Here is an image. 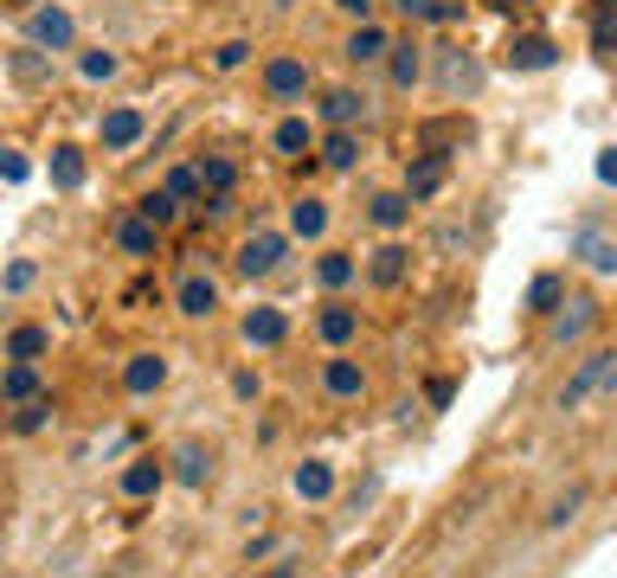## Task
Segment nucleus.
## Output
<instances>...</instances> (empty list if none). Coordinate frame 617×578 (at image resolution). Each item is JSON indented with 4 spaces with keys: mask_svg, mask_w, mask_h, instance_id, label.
<instances>
[{
    "mask_svg": "<svg viewBox=\"0 0 617 578\" xmlns=\"http://www.w3.org/2000/svg\"><path fill=\"white\" fill-rule=\"evenodd\" d=\"M431 72H437V90L451 103H470V97H482V84H489V65H482L477 52H464V46H444Z\"/></svg>",
    "mask_w": 617,
    "mask_h": 578,
    "instance_id": "1",
    "label": "nucleus"
},
{
    "mask_svg": "<svg viewBox=\"0 0 617 578\" xmlns=\"http://www.w3.org/2000/svg\"><path fill=\"white\" fill-rule=\"evenodd\" d=\"M283 257H289V231H271V225H258V231H245L238 238V277H276L283 271Z\"/></svg>",
    "mask_w": 617,
    "mask_h": 578,
    "instance_id": "2",
    "label": "nucleus"
},
{
    "mask_svg": "<svg viewBox=\"0 0 617 578\" xmlns=\"http://www.w3.org/2000/svg\"><path fill=\"white\" fill-rule=\"evenodd\" d=\"M26 46H39V52H71V46H77V20H71V7H59V0L33 7V13H26Z\"/></svg>",
    "mask_w": 617,
    "mask_h": 578,
    "instance_id": "3",
    "label": "nucleus"
},
{
    "mask_svg": "<svg viewBox=\"0 0 617 578\" xmlns=\"http://www.w3.org/2000/svg\"><path fill=\"white\" fill-rule=\"evenodd\" d=\"M309 90H316L309 59H296V52H276L271 65H264V97H271V103H309Z\"/></svg>",
    "mask_w": 617,
    "mask_h": 578,
    "instance_id": "4",
    "label": "nucleus"
},
{
    "mask_svg": "<svg viewBox=\"0 0 617 578\" xmlns=\"http://www.w3.org/2000/svg\"><path fill=\"white\" fill-rule=\"evenodd\" d=\"M599 315H605V309H599L592 296H572V302H559V309L547 315V322H553L547 341H553V348H579V341L599 328Z\"/></svg>",
    "mask_w": 617,
    "mask_h": 578,
    "instance_id": "5",
    "label": "nucleus"
},
{
    "mask_svg": "<svg viewBox=\"0 0 617 578\" xmlns=\"http://www.w3.org/2000/svg\"><path fill=\"white\" fill-rule=\"evenodd\" d=\"M612 361H617V354L592 348V354L579 361V373H572V379L559 386V412H579V405H585L592 392H605V386H612Z\"/></svg>",
    "mask_w": 617,
    "mask_h": 578,
    "instance_id": "6",
    "label": "nucleus"
},
{
    "mask_svg": "<svg viewBox=\"0 0 617 578\" xmlns=\"http://www.w3.org/2000/svg\"><path fill=\"white\" fill-rule=\"evenodd\" d=\"M444 180H451V154H444V148H424V154L406 167V187H399V193H406L411 206H424V200L444 193Z\"/></svg>",
    "mask_w": 617,
    "mask_h": 578,
    "instance_id": "7",
    "label": "nucleus"
},
{
    "mask_svg": "<svg viewBox=\"0 0 617 578\" xmlns=\"http://www.w3.org/2000/svg\"><path fill=\"white\" fill-rule=\"evenodd\" d=\"M502 65L508 72H553L559 65V39H547V33H515L502 46Z\"/></svg>",
    "mask_w": 617,
    "mask_h": 578,
    "instance_id": "8",
    "label": "nucleus"
},
{
    "mask_svg": "<svg viewBox=\"0 0 617 578\" xmlns=\"http://www.w3.org/2000/svg\"><path fill=\"white\" fill-rule=\"evenodd\" d=\"M322 392H329L335 405H360V399H367V366L347 361V354H329V361H322Z\"/></svg>",
    "mask_w": 617,
    "mask_h": 578,
    "instance_id": "9",
    "label": "nucleus"
},
{
    "mask_svg": "<svg viewBox=\"0 0 617 578\" xmlns=\"http://www.w3.org/2000/svg\"><path fill=\"white\" fill-rule=\"evenodd\" d=\"M141 136H148V116H141L136 103H123V110H110V116L97 123V142H103V154H129Z\"/></svg>",
    "mask_w": 617,
    "mask_h": 578,
    "instance_id": "10",
    "label": "nucleus"
},
{
    "mask_svg": "<svg viewBox=\"0 0 617 578\" xmlns=\"http://www.w3.org/2000/svg\"><path fill=\"white\" fill-rule=\"evenodd\" d=\"M174 309H181L187 322H206V315H219V284H212L206 271H187V277L174 284Z\"/></svg>",
    "mask_w": 617,
    "mask_h": 578,
    "instance_id": "11",
    "label": "nucleus"
},
{
    "mask_svg": "<svg viewBox=\"0 0 617 578\" xmlns=\"http://www.w3.org/2000/svg\"><path fill=\"white\" fill-rule=\"evenodd\" d=\"M238 335H245V348H283V341H289V315L271 309V302H258V309L238 322Z\"/></svg>",
    "mask_w": 617,
    "mask_h": 578,
    "instance_id": "12",
    "label": "nucleus"
},
{
    "mask_svg": "<svg viewBox=\"0 0 617 578\" xmlns=\"http://www.w3.org/2000/svg\"><path fill=\"white\" fill-rule=\"evenodd\" d=\"M116 489H123V502H148V495H161V489H168V463H161V456H136V463L116 476Z\"/></svg>",
    "mask_w": 617,
    "mask_h": 578,
    "instance_id": "13",
    "label": "nucleus"
},
{
    "mask_svg": "<svg viewBox=\"0 0 617 578\" xmlns=\"http://www.w3.org/2000/svg\"><path fill=\"white\" fill-rule=\"evenodd\" d=\"M386 84L393 90H418L424 84V46L418 39H393L386 46Z\"/></svg>",
    "mask_w": 617,
    "mask_h": 578,
    "instance_id": "14",
    "label": "nucleus"
},
{
    "mask_svg": "<svg viewBox=\"0 0 617 578\" xmlns=\"http://www.w3.org/2000/svg\"><path fill=\"white\" fill-rule=\"evenodd\" d=\"M406 277H411V251L399 244V238H386V244L367 257V284L373 289H399Z\"/></svg>",
    "mask_w": 617,
    "mask_h": 578,
    "instance_id": "15",
    "label": "nucleus"
},
{
    "mask_svg": "<svg viewBox=\"0 0 617 578\" xmlns=\"http://www.w3.org/2000/svg\"><path fill=\"white\" fill-rule=\"evenodd\" d=\"M386 46H393V33H386L380 20H360V26L342 39V59H347V65H380V59H386Z\"/></svg>",
    "mask_w": 617,
    "mask_h": 578,
    "instance_id": "16",
    "label": "nucleus"
},
{
    "mask_svg": "<svg viewBox=\"0 0 617 578\" xmlns=\"http://www.w3.org/2000/svg\"><path fill=\"white\" fill-rule=\"evenodd\" d=\"M329 200H322V193H296V200H289V238H303V244H316V238H322V231H329Z\"/></svg>",
    "mask_w": 617,
    "mask_h": 578,
    "instance_id": "17",
    "label": "nucleus"
},
{
    "mask_svg": "<svg viewBox=\"0 0 617 578\" xmlns=\"http://www.w3.org/2000/svg\"><path fill=\"white\" fill-rule=\"evenodd\" d=\"M316 110H322V123H329V129H354V123L367 116V97H360L354 84H335V90H322V103H316Z\"/></svg>",
    "mask_w": 617,
    "mask_h": 578,
    "instance_id": "18",
    "label": "nucleus"
},
{
    "mask_svg": "<svg viewBox=\"0 0 617 578\" xmlns=\"http://www.w3.org/2000/svg\"><path fill=\"white\" fill-rule=\"evenodd\" d=\"M206 476H212V450H206V443H181V450L168 456V482H181V489H206Z\"/></svg>",
    "mask_w": 617,
    "mask_h": 578,
    "instance_id": "19",
    "label": "nucleus"
},
{
    "mask_svg": "<svg viewBox=\"0 0 617 578\" xmlns=\"http://www.w3.org/2000/svg\"><path fill=\"white\" fill-rule=\"evenodd\" d=\"M168 386V361L161 354H129L123 361V392L129 399H148V392H161Z\"/></svg>",
    "mask_w": 617,
    "mask_h": 578,
    "instance_id": "20",
    "label": "nucleus"
},
{
    "mask_svg": "<svg viewBox=\"0 0 617 578\" xmlns=\"http://www.w3.org/2000/svg\"><path fill=\"white\" fill-rule=\"evenodd\" d=\"M316 335H322L335 354H347V341L360 335V309H347V302H322V315H316Z\"/></svg>",
    "mask_w": 617,
    "mask_h": 578,
    "instance_id": "21",
    "label": "nucleus"
},
{
    "mask_svg": "<svg viewBox=\"0 0 617 578\" xmlns=\"http://www.w3.org/2000/svg\"><path fill=\"white\" fill-rule=\"evenodd\" d=\"M116 251H123V257H161V231L141 213H123L116 218Z\"/></svg>",
    "mask_w": 617,
    "mask_h": 578,
    "instance_id": "22",
    "label": "nucleus"
},
{
    "mask_svg": "<svg viewBox=\"0 0 617 578\" xmlns=\"http://www.w3.org/2000/svg\"><path fill=\"white\" fill-rule=\"evenodd\" d=\"M52 354V328L46 322H20L13 335H7V361H26V366H39Z\"/></svg>",
    "mask_w": 617,
    "mask_h": 578,
    "instance_id": "23",
    "label": "nucleus"
},
{
    "mask_svg": "<svg viewBox=\"0 0 617 578\" xmlns=\"http://www.w3.org/2000/svg\"><path fill=\"white\" fill-rule=\"evenodd\" d=\"M271 148L283 154V161H303L309 148H316V129H309V116H283L271 129Z\"/></svg>",
    "mask_w": 617,
    "mask_h": 578,
    "instance_id": "24",
    "label": "nucleus"
},
{
    "mask_svg": "<svg viewBox=\"0 0 617 578\" xmlns=\"http://www.w3.org/2000/svg\"><path fill=\"white\" fill-rule=\"evenodd\" d=\"M572 257H585L599 277H617V238H605V231H579L572 238Z\"/></svg>",
    "mask_w": 617,
    "mask_h": 578,
    "instance_id": "25",
    "label": "nucleus"
},
{
    "mask_svg": "<svg viewBox=\"0 0 617 578\" xmlns=\"http://www.w3.org/2000/svg\"><path fill=\"white\" fill-rule=\"evenodd\" d=\"M296 495H303V502H329V495H335V463L309 456V463L296 469Z\"/></svg>",
    "mask_w": 617,
    "mask_h": 578,
    "instance_id": "26",
    "label": "nucleus"
},
{
    "mask_svg": "<svg viewBox=\"0 0 617 578\" xmlns=\"http://www.w3.org/2000/svg\"><path fill=\"white\" fill-rule=\"evenodd\" d=\"M322 167L354 174V167H360V136H354V129H329V136H322Z\"/></svg>",
    "mask_w": 617,
    "mask_h": 578,
    "instance_id": "27",
    "label": "nucleus"
},
{
    "mask_svg": "<svg viewBox=\"0 0 617 578\" xmlns=\"http://www.w3.org/2000/svg\"><path fill=\"white\" fill-rule=\"evenodd\" d=\"M84 174H90V167H84V148H71V142L52 148V187H59V193H77Z\"/></svg>",
    "mask_w": 617,
    "mask_h": 578,
    "instance_id": "28",
    "label": "nucleus"
},
{
    "mask_svg": "<svg viewBox=\"0 0 617 578\" xmlns=\"http://www.w3.org/2000/svg\"><path fill=\"white\" fill-rule=\"evenodd\" d=\"M0 399H7V405H26V399H39V366L13 361L7 373H0Z\"/></svg>",
    "mask_w": 617,
    "mask_h": 578,
    "instance_id": "29",
    "label": "nucleus"
},
{
    "mask_svg": "<svg viewBox=\"0 0 617 578\" xmlns=\"http://www.w3.org/2000/svg\"><path fill=\"white\" fill-rule=\"evenodd\" d=\"M367 218H373L380 231H406L411 200H406V193H373V200H367Z\"/></svg>",
    "mask_w": 617,
    "mask_h": 578,
    "instance_id": "30",
    "label": "nucleus"
},
{
    "mask_svg": "<svg viewBox=\"0 0 617 578\" xmlns=\"http://www.w3.org/2000/svg\"><path fill=\"white\" fill-rule=\"evenodd\" d=\"M559 302H566V277H559V271H541V277L528 284V309H534V315H553Z\"/></svg>",
    "mask_w": 617,
    "mask_h": 578,
    "instance_id": "31",
    "label": "nucleus"
},
{
    "mask_svg": "<svg viewBox=\"0 0 617 578\" xmlns=\"http://www.w3.org/2000/svg\"><path fill=\"white\" fill-rule=\"evenodd\" d=\"M354 277H360V264H354L347 251H322V264H316V284L322 289H347Z\"/></svg>",
    "mask_w": 617,
    "mask_h": 578,
    "instance_id": "32",
    "label": "nucleus"
},
{
    "mask_svg": "<svg viewBox=\"0 0 617 578\" xmlns=\"http://www.w3.org/2000/svg\"><path fill=\"white\" fill-rule=\"evenodd\" d=\"M194 174H200V193H232V187H238V167H232L225 154H206Z\"/></svg>",
    "mask_w": 617,
    "mask_h": 578,
    "instance_id": "33",
    "label": "nucleus"
},
{
    "mask_svg": "<svg viewBox=\"0 0 617 578\" xmlns=\"http://www.w3.org/2000/svg\"><path fill=\"white\" fill-rule=\"evenodd\" d=\"M174 206H200V174L194 167H168V187H161Z\"/></svg>",
    "mask_w": 617,
    "mask_h": 578,
    "instance_id": "34",
    "label": "nucleus"
},
{
    "mask_svg": "<svg viewBox=\"0 0 617 578\" xmlns=\"http://www.w3.org/2000/svg\"><path fill=\"white\" fill-rule=\"evenodd\" d=\"M46 425H52V399H26V405L13 412V431H20V437L46 431Z\"/></svg>",
    "mask_w": 617,
    "mask_h": 578,
    "instance_id": "35",
    "label": "nucleus"
},
{
    "mask_svg": "<svg viewBox=\"0 0 617 578\" xmlns=\"http://www.w3.org/2000/svg\"><path fill=\"white\" fill-rule=\"evenodd\" d=\"M136 213L148 218V225H155V231H168V225H174V218H181V206H174V200H168V193H141V200H136Z\"/></svg>",
    "mask_w": 617,
    "mask_h": 578,
    "instance_id": "36",
    "label": "nucleus"
},
{
    "mask_svg": "<svg viewBox=\"0 0 617 578\" xmlns=\"http://www.w3.org/2000/svg\"><path fill=\"white\" fill-rule=\"evenodd\" d=\"M592 52H599V59H617V7H605V13L592 20Z\"/></svg>",
    "mask_w": 617,
    "mask_h": 578,
    "instance_id": "37",
    "label": "nucleus"
},
{
    "mask_svg": "<svg viewBox=\"0 0 617 578\" xmlns=\"http://www.w3.org/2000/svg\"><path fill=\"white\" fill-rule=\"evenodd\" d=\"M77 72L90 77V84H103V77L123 72V59H116V52H84V59H77Z\"/></svg>",
    "mask_w": 617,
    "mask_h": 578,
    "instance_id": "38",
    "label": "nucleus"
},
{
    "mask_svg": "<svg viewBox=\"0 0 617 578\" xmlns=\"http://www.w3.org/2000/svg\"><path fill=\"white\" fill-rule=\"evenodd\" d=\"M13 77H20V84H39V77H46V59H39V46L13 52Z\"/></svg>",
    "mask_w": 617,
    "mask_h": 578,
    "instance_id": "39",
    "label": "nucleus"
},
{
    "mask_svg": "<svg viewBox=\"0 0 617 578\" xmlns=\"http://www.w3.org/2000/svg\"><path fill=\"white\" fill-rule=\"evenodd\" d=\"M26 174H33V161H26L20 148H0V180H7V187H20Z\"/></svg>",
    "mask_w": 617,
    "mask_h": 578,
    "instance_id": "40",
    "label": "nucleus"
},
{
    "mask_svg": "<svg viewBox=\"0 0 617 578\" xmlns=\"http://www.w3.org/2000/svg\"><path fill=\"white\" fill-rule=\"evenodd\" d=\"M579 507H585V489H566V495H559V502L547 507V527H566V520H572Z\"/></svg>",
    "mask_w": 617,
    "mask_h": 578,
    "instance_id": "41",
    "label": "nucleus"
},
{
    "mask_svg": "<svg viewBox=\"0 0 617 578\" xmlns=\"http://www.w3.org/2000/svg\"><path fill=\"white\" fill-rule=\"evenodd\" d=\"M33 284H39V264H26V257H20V264L0 277V289H7V296H20V289H33Z\"/></svg>",
    "mask_w": 617,
    "mask_h": 578,
    "instance_id": "42",
    "label": "nucleus"
},
{
    "mask_svg": "<svg viewBox=\"0 0 617 578\" xmlns=\"http://www.w3.org/2000/svg\"><path fill=\"white\" fill-rule=\"evenodd\" d=\"M245 59H251V46H245V39H225V46L212 52V65H219V72H238Z\"/></svg>",
    "mask_w": 617,
    "mask_h": 578,
    "instance_id": "43",
    "label": "nucleus"
},
{
    "mask_svg": "<svg viewBox=\"0 0 617 578\" xmlns=\"http://www.w3.org/2000/svg\"><path fill=\"white\" fill-rule=\"evenodd\" d=\"M232 392H238V399H245V405H251V399H258V392H264V379H258V373H251V366H245V373H232Z\"/></svg>",
    "mask_w": 617,
    "mask_h": 578,
    "instance_id": "44",
    "label": "nucleus"
},
{
    "mask_svg": "<svg viewBox=\"0 0 617 578\" xmlns=\"http://www.w3.org/2000/svg\"><path fill=\"white\" fill-rule=\"evenodd\" d=\"M424 399H431V405H451V399H457V379H431Z\"/></svg>",
    "mask_w": 617,
    "mask_h": 578,
    "instance_id": "45",
    "label": "nucleus"
},
{
    "mask_svg": "<svg viewBox=\"0 0 617 578\" xmlns=\"http://www.w3.org/2000/svg\"><path fill=\"white\" fill-rule=\"evenodd\" d=\"M431 7L437 0H393V13H406V20H431Z\"/></svg>",
    "mask_w": 617,
    "mask_h": 578,
    "instance_id": "46",
    "label": "nucleus"
},
{
    "mask_svg": "<svg viewBox=\"0 0 617 578\" xmlns=\"http://www.w3.org/2000/svg\"><path fill=\"white\" fill-rule=\"evenodd\" d=\"M599 180H605V187H617V148H605V154H599Z\"/></svg>",
    "mask_w": 617,
    "mask_h": 578,
    "instance_id": "47",
    "label": "nucleus"
},
{
    "mask_svg": "<svg viewBox=\"0 0 617 578\" xmlns=\"http://www.w3.org/2000/svg\"><path fill=\"white\" fill-rule=\"evenodd\" d=\"M347 20H373V0H335Z\"/></svg>",
    "mask_w": 617,
    "mask_h": 578,
    "instance_id": "48",
    "label": "nucleus"
},
{
    "mask_svg": "<svg viewBox=\"0 0 617 578\" xmlns=\"http://www.w3.org/2000/svg\"><path fill=\"white\" fill-rule=\"evenodd\" d=\"M264 578H296V560L283 553V566H271V573H264Z\"/></svg>",
    "mask_w": 617,
    "mask_h": 578,
    "instance_id": "49",
    "label": "nucleus"
},
{
    "mask_svg": "<svg viewBox=\"0 0 617 578\" xmlns=\"http://www.w3.org/2000/svg\"><path fill=\"white\" fill-rule=\"evenodd\" d=\"M489 7H495V13H521L528 0H489Z\"/></svg>",
    "mask_w": 617,
    "mask_h": 578,
    "instance_id": "50",
    "label": "nucleus"
},
{
    "mask_svg": "<svg viewBox=\"0 0 617 578\" xmlns=\"http://www.w3.org/2000/svg\"><path fill=\"white\" fill-rule=\"evenodd\" d=\"M605 392H617V361H612V386H605Z\"/></svg>",
    "mask_w": 617,
    "mask_h": 578,
    "instance_id": "51",
    "label": "nucleus"
},
{
    "mask_svg": "<svg viewBox=\"0 0 617 578\" xmlns=\"http://www.w3.org/2000/svg\"><path fill=\"white\" fill-rule=\"evenodd\" d=\"M276 7H289V0H276Z\"/></svg>",
    "mask_w": 617,
    "mask_h": 578,
    "instance_id": "52",
    "label": "nucleus"
},
{
    "mask_svg": "<svg viewBox=\"0 0 617 578\" xmlns=\"http://www.w3.org/2000/svg\"><path fill=\"white\" fill-rule=\"evenodd\" d=\"M0 412H7V399H0Z\"/></svg>",
    "mask_w": 617,
    "mask_h": 578,
    "instance_id": "53",
    "label": "nucleus"
},
{
    "mask_svg": "<svg viewBox=\"0 0 617 578\" xmlns=\"http://www.w3.org/2000/svg\"><path fill=\"white\" fill-rule=\"evenodd\" d=\"M605 7H617V0H605Z\"/></svg>",
    "mask_w": 617,
    "mask_h": 578,
    "instance_id": "54",
    "label": "nucleus"
}]
</instances>
